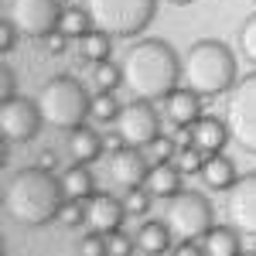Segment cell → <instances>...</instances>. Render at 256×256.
Listing matches in <instances>:
<instances>
[{"instance_id": "cell-35", "label": "cell", "mask_w": 256, "mask_h": 256, "mask_svg": "<svg viewBox=\"0 0 256 256\" xmlns=\"http://www.w3.org/2000/svg\"><path fill=\"white\" fill-rule=\"evenodd\" d=\"M171 256H208L205 253V246H202V239H181L174 246V253Z\"/></svg>"}, {"instance_id": "cell-37", "label": "cell", "mask_w": 256, "mask_h": 256, "mask_svg": "<svg viewBox=\"0 0 256 256\" xmlns=\"http://www.w3.org/2000/svg\"><path fill=\"white\" fill-rule=\"evenodd\" d=\"M38 168L55 171V168H58V154H55V150H41V154H38Z\"/></svg>"}, {"instance_id": "cell-14", "label": "cell", "mask_w": 256, "mask_h": 256, "mask_svg": "<svg viewBox=\"0 0 256 256\" xmlns=\"http://www.w3.org/2000/svg\"><path fill=\"white\" fill-rule=\"evenodd\" d=\"M164 113H168V120H171L174 126H192V123H198V120L205 116V102H202L198 92L178 86L174 92L164 99Z\"/></svg>"}, {"instance_id": "cell-7", "label": "cell", "mask_w": 256, "mask_h": 256, "mask_svg": "<svg viewBox=\"0 0 256 256\" xmlns=\"http://www.w3.org/2000/svg\"><path fill=\"white\" fill-rule=\"evenodd\" d=\"M164 222L171 226V232L178 239H205V232L216 226V208L202 192H178L174 198H168L164 208Z\"/></svg>"}, {"instance_id": "cell-29", "label": "cell", "mask_w": 256, "mask_h": 256, "mask_svg": "<svg viewBox=\"0 0 256 256\" xmlns=\"http://www.w3.org/2000/svg\"><path fill=\"white\" fill-rule=\"evenodd\" d=\"M174 164L184 171V174H202V168H205V150L202 147H178V154H174Z\"/></svg>"}, {"instance_id": "cell-9", "label": "cell", "mask_w": 256, "mask_h": 256, "mask_svg": "<svg viewBox=\"0 0 256 256\" xmlns=\"http://www.w3.org/2000/svg\"><path fill=\"white\" fill-rule=\"evenodd\" d=\"M116 134L123 137L126 147H137V150L150 147L160 137V116H158V110H154V102L130 99L116 116Z\"/></svg>"}, {"instance_id": "cell-3", "label": "cell", "mask_w": 256, "mask_h": 256, "mask_svg": "<svg viewBox=\"0 0 256 256\" xmlns=\"http://www.w3.org/2000/svg\"><path fill=\"white\" fill-rule=\"evenodd\" d=\"M181 82L198 96H222L236 86V55L226 41L198 38L181 58Z\"/></svg>"}, {"instance_id": "cell-26", "label": "cell", "mask_w": 256, "mask_h": 256, "mask_svg": "<svg viewBox=\"0 0 256 256\" xmlns=\"http://www.w3.org/2000/svg\"><path fill=\"white\" fill-rule=\"evenodd\" d=\"M96 86H99V92H116L120 86H123V65H116V62H99L96 65Z\"/></svg>"}, {"instance_id": "cell-15", "label": "cell", "mask_w": 256, "mask_h": 256, "mask_svg": "<svg viewBox=\"0 0 256 256\" xmlns=\"http://www.w3.org/2000/svg\"><path fill=\"white\" fill-rule=\"evenodd\" d=\"M181 181H184V171L178 168L174 160H164V164H150V174L144 181V188L154 198H174L178 192H184Z\"/></svg>"}, {"instance_id": "cell-23", "label": "cell", "mask_w": 256, "mask_h": 256, "mask_svg": "<svg viewBox=\"0 0 256 256\" xmlns=\"http://www.w3.org/2000/svg\"><path fill=\"white\" fill-rule=\"evenodd\" d=\"M96 28V20H92V14H89V7H65L62 10V20H58V31L62 34H68L72 41H79V38H86L89 31Z\"/></svg>"}, {"instance_id": "cell-2", "label": "cell", "mask_w": 256, "mask_h": 256, "mask_svg": "<svg viewBox=\"0 0 256 256\" xmlns=\"http://www.w3.org/2000/svg\"><path fill=\"white\" fill-rule=\"evenodd\" d=\"M65 202L62 178L44 168H20L4 184V212L18 226H48L58 218V208Z\"/></svg>"}, {"instance_id": "cell-40", "label": "cell", "mask_w": 256, "mask_h": 256, "mask_svg": "<svg viewBox=\"0 0 256 256\" xmlns=\"http://www.w3.org/2000/svg\"><path fill=\"white\" fill-rule=\"evenodd\" d=\"M253 253H256V246H253Z\"/></svg>"}, {"instance_id": "cell-39", "label": "cell", "mask_w": 256, "mask_h": 256, "mask_svg": "<svg viewBox=\"0 0 256 256\" xmlns=\"http://www.w3.org/2000/svg\"><path fill=\"white\" fill-rule=\"evenodd\" d=\"M239 256H256V253H253V250H250V253H246V250H242V253H239Z\"/></svg>"}, {"instance_id": "cell-6", "label": "cell", "mask_w": 256, "mask_h": 256, "mask_svg": "<svg viewBox=\"0 0 256 256\" xmlns=\"http://www.w3.org/2000/svg\"><path fill=\"white\" fill-rule=\"evenodd\" d=\"M226 96V126L239 150L256 158V72L242 76Z\"/></svg>"}, {"instance_id": "cell-17", "label": "cell", "mask_w": 256, "mask_h": 256, "mask_svg": "<svg viewBox=\"0 0 256 256\" xmlns=\"http://www.w3.org/2000/svg\"><path fill=\"white\" fill-rule=\"evenodd\" d=\"M202 181H205L212 192H229L239 181L236 160L226 158V154H208V158H205V168H202Z\"/></svg>"}, {"instance_id": "cell-25", "label": "cell", "mask_w": 256, "mask_h": 256, "mask_svg": "<svg viewBox=\"0 0 256 256\" xmlns=\"http://www.w3.org/2000/svg\"><path fill=\"white\" fill-rule=\"evenodd\" d=\"M55 222H62L65 229H76V226H86L89 222V205L86 202H79V198H65L58 208V218Z\"/></svg>"}, {"instance_id": "cell-5", "label": "cell", "mask_w": 256, "mask_h": 256, "mask_svg": "<svg viewBox=\"0 0 256 256\" xmlns=\"http://www.w3.org/2000/svg\"><path fill=\"white\" fill-rule=\"evenodd\" d=\"M99 31L110 38H137L158 18V0H86Z\"/></svg>"}, {"instance_id": "cell-8", "label": "cell", "mask_w": 256, "mask_h": 256, "mask_svg": "<svg viewBox=\"0 0 256 256\" xmlns=\"http://www.w3.org/2000/svg\"><path fill=\"white\" fill-rule=\"evenodd\" d=\"M62 0H7L4 18L18 28L24 38L44 41L52 31H58L62 20Z\"/></svg>"}, {"instance_id": "cell-21", "label": "cell", "mask_w": 256, "mask_h": 256, "mask_svg": "<svg viewBox=\"0 0 256 256\" xmlns=\"http://www.w3.org/2000/svg\"><path fill=\"white\" fill-rule=\"evenodd\" d=\"M58 178H62V192H65V198L89 202V198L96 195V178H92V171H89L86 164H72V168H65Z\"/></svg>"}, {"instance_id": "cell-30", "label": "cell", "mask_w": 256, "mask_h": 256, "mask_svg": "<svg viewBox=\"0 0 256 256\" xmlns=\"http://www.w3.org/2000/svg\"><path fill=\"white\" fill-rule=\"evenodd\" d=\"M123 202H126V212L130 218H140L150 212V205H154V195L147 192V188H134V192H123Z\"/></svg>"}, {"instance_id": "cell-13", "label": "cell", "mask_w": 256, "mask_h": 256, "mask_svg": "<svg viewBox=\"0 0 256 256\" xmlns=\"http://www.w3.org/2000/svg\"><path fill=\"white\" fill-rule=\"evenodd\" d=\"M89 205V226L96 229V232H113V229H123V222H126V202L116 195H110V192H96V195L86 202Z\"/></svg>"}, {"instance_id": "cell-16", "label": "cell", "mask_w": 256, "mask_h": 256, "mask_svg": "<svg viewBox=\"0 0 256 256\" xmlns=\"http://www.w3.org/2000/svg\"><path fill=\"white\" fill-rule=\"evenodd\" d=\"M229 140H232V134H229L226 120L208 116V113H205V116L195 123V147L205 150V158H208V154H222Z\"/></svg>"}, {"instance_id": "cell-28", "label": "cell", "mask_w": 256, "mask_h": 256, "mask_svg": "<svg viewBox=\"0 0 256 256\" xmlns=\"http://www.w3.org/2000/svg\"><path fill=\"white\" fill-rule=\"evenodd\" d=\"M102 236H106V256H134V250H137V236H130L123 229L102 232Z\"/></svg>"}, {"instance_id": "cell-31", "label": "cell", "mask_w": 256, "mask_h": 256, "mask_svg": "<svg viewBox=\"0 0 256 256\" xmlns=\"http://www.w3.org/2000/svg\"><path fill=\"white\" fill-rule=\"evenodd\" d=\"M79 256H106V236L102 232H86L79 239Z\"/></svg>"}, {"instance_id": "cell-12", "label": "cell", "mask_w": 256, "mask_h": 256, "mask_svg": "<svg viewBox=\"0 0 256 256\" xmlns=\"http://www.w3.org/2000/svg\"><path fill=\"white\" fill-rule=\"evenodd\" d=\"M226 218L242 236L256 239V171L239 174V181L226 192Z\"/></svg>"}, {"instance_id": "cell-38", "label": "cell", "mask_w": 256, "mask_h": 256, "mask_svg": "<svg viewBox=\"0 0 256 256\" xmlns=\"http://www.w3.org/2000/svg\"><path fill=\"white\" fill-rule=\"evenodd\" d=\"M168 4H174V7H188V4H195V0H168Z\"/></svg>"}, {"instance_id": "cell-32", "label": "cell", "mask_w": 256, "mask_h": 256, "mask_svg": "<svg viewBox=\"0 0 256 256\" xmlns=\"http://www.w3.org/2000/svg\"><path fill=\"white\" fill-rule=\"evenodd\" d=\"M178 154V140L174 137H164L160 134L154 144H150V158H154V164H164V160H171Z\"/></svg>"}, {"instance_id": "cell-20", "label": "cell", "mask_w": 256, "mask_h": 256, "mask_svg": "<svg viewBox=\"0 0 256 256\" xmlns=\"http://www.w3.org/2000/svg\"><path fill=\"white\" fill-rule=\"evenodd\" d=\"M68 150H72V160L76 164H92L106 154V147H102V137H99L96 130H89L86 123H82L79 130H72V137H68Z\"/></svg>"}, {"instance_id": "cell-36", "label": "cell", "mask_w": 256, "mask_h": 256, "mask_svg": "<svg viewBox=\"0 0 256 256\" xmlns=\"http://www.w3.org/2000/svg\"><path fill=\"white\" fill-rule=\"evenodd\" d=\"M68 34H62V31H52V34H48V38H44V44H48V52H52V55H65V48H68Z\"/></svg>"}, {"instance_id": "cell-27", "label": "cell", "mask_w": 256, "mask_h": 256, "mask_svg": "<svg viewBox=\"0 0 256 256\" xmlns=\"http://www.w3.org/2000/svg\"><path fill=\"white\" fill-rule=\"evenodd\" d=\"M236 41H239V55L250 62V65H256V14H250V18L239 24Z\"/></svg>"}, {"instance_id": "cell-19", "label": "cell", "mask_w": 256, "mask_h": 256, "mask_svg": "<svg viewBox=\"0 0 256 256\" xmlns=\"http://www.w3.org/2000/svg\"><path fill=\"white\" fill-rule=\"evenodd\" d=\"M208 256H239L242 253V232L236 226H212L202 239Z\"/></svg>"}, {"instance_id": "cell-10", "label": "cell", "mask_w": 256, "mask_h": 256, "mask_svg": "<svg viewBox=\"0 0 256 256\" xmlns=\"http://www.w3.org/2000/svg\"><path fill=\"white\" fill-rule=\"evenodd\" d=\"M41 123V106L38 99H28V96H10L0 102V134L7 144H28V140L38 137Z\"/></svg>"}, {"instance_id": "cell-34", "label": "cell", "mask_w": 256, "mask_h": 256, "mask_svg": "<svg viewBox=\"0 0 256 256\" xmlns=\"http://www.w3.org/2000/svg\"><path fill=\"white\" fill-rule=\"evenodd\" d=\"M0 92H4V99H10V96H20L18 92V72H14V68H10V65H4V68H0Z\"/></svg>"}, {"instance_id": "cell-1", "label": "cell", "mask_w": 256, "mask_h": 256, "mask_svg": "<svg viewBox=\"0 0 256 256\" xmlns=\"http://www.w3.org/2000/svg\"><path fill=\"white\" fill-rule=\"evenodd\" d=\"M123 86L134 99L160 102L181 86V58L164 38H140L123 58Z\"/></svg>"}, {"instance_id": "cell-33", "label": "cell", "mask_w": 256, "mask_h": 256, "mask_svg": "<svg viewBox=\"0 0 256 256\" xmlns=\"http://www.w3.org/2000/svg\"><path fill=\"white\" fill-rule=\"evenodd\" d=\"M18 34H20V31H18V28H14L7 18H4V24H0V52H4V55H10V52H14Z\"/></svg>"}, {"instance_id": "cell-18", "label": "cell", "mask_w": 256, "mask_h": 256, "mask_svg": "<svg viewBox=\"0 0 256 256\" xmlns=\"http://www.w3.org/2000/svg\"><path fill=\"white\" fill-rule=\"evenodd\" d=\"M171 226L164 222V218H150V222H144L137 232V250L147 256H164L171 250Z\"/></svg>"}, {"instance_id": "cell-24", "label": "cell", "mask_w": 256, "mask_h": 256, "mask_svg": "<svg viewBox=\"0 0 256 256\" xmlns=\"http://www.w3.org/2000/svg\"><path fill=\"white\" fill-rule=\"evenodd\" d=\"M120 110H123V106L116 102L113 92H96V96H92V106H89V120H96V123L106 126V123H116Z\"/></svg>"}, {"instance_id": "cell-22", "label": "cell", "mask_w": 256, "mask_h": 256, "mask_svg": "<svg viewBox=\"0 0 256 256\" xmlns=\"http://www.w3.org/2000/svg\"><path fill=\"white\" fill-rule=\"evenodd\" d=\"M110 34L106 31H99V28H92L86 38H79L76 41V55H79V62L82 65H89V62H110Z\"/></svg>"}, {"instance_id": "cell-11", "label": "cell", "mask_w": 256, "mask_h": 256, "mask_svg": "<svg viewBox=\"0 0 256 256\" xmlns=\"http://www.w3.org/2000/svg\"><path fill=\"white\" fill-rule=\"evenodd\" d=\"M106 181L120 188V192H134V188H144V181L150 174V164L140 154L137 147H120V150H110L106 158Z\"/></svg>"}, {"instance_id": "cell-41", "label": "cell", "mask_w": 256, "mask_h": 256, "mask_svg": "<svg viewBox=\"0 0 256 256\" xmlns=\"http://www.w3.org/2000/svg\"><path fill=\"white\" fill-rule=\"evenodd\" d=\"M253 4H256V0H253Z\"/></svg>"}, {"instance_id": "cell-4", "label": "cell", "mask_w": 256, "mask_h": 256, "mask_svg": "<svg viewBox=\"0 0 256 256\" xmlns=\"http://www.w3.org/2000/svg\"><path fill=\"white\" fill-rule=\"evenodd\" d=\"M38 106H41V116H44L48 126L72 134V130H79L89 120L92 96L86 92V86L76 76H52L38 89Z\"/></svg>"}]
</instances>
